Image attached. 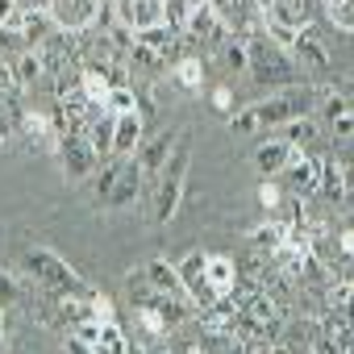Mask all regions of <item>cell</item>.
<instances>
[{"label":"cell","instance_id":"cell-1","mask_svg":"<svg viewBox=\"0 0 354 354\" xmlns=\"http://www.w3.org/2000/svg\"><path fill=\"white\" fill-rule=\"evenodd\" d=\"M188 162H192V138L188 129H180V138H175V150L167 154L162 171L154 175V221L167 225L175 213H180V201L188 192Z\"/></svg>","mask_w":354,"mask_h":354},{"label":"cell","instance_id":"cell-2","mask_svg":"<svg viewBox=\"0 0 354 354\" xmlns=\"http://www.w3.org/2000/svg\"><path fill=\"white\" fill-rule=\"evenodd\" d=\"M21 267H26V275H30L34 283L50 288V292H63V296H84V292H92V288L84 283V275H80L67 259H59L55 250H46V246H26V250H21Z\"/></svg>","mask_w":354,"mask_h":354},{"label":"cell","instance_id":"cell-3","mask_svg":"<svg viewBox=\"0 0 354 354\" xmlns=\"http://www.w3.org/2000/svg\"><path fill=\"white\" fill-rule=\"evenodd\" d=\"M55 154H59V162H63V180H67V184L88 180V175H96V167H100V154H96L92 142H88L84 133H75V129H59Z\"/></svg>","mask_w":354,"mask_h":354},{"label":"cell","instance_id":"cell-4","mask_svg":"<svg viewBox=\"0 0 354 354\" xmlns=\"http://www.w3.org/2000/svg\"><path fill=\"white\" fill-rule=\"evenodd\" d=\"M292 55L288 50H279L271 38L263 42V38H246V71L259 80V84H283L288 75H292Z\"/></svg>","mask_w":354,"mask_h":354},{"label":"cell","instance_id":"cell-5","mask_svg":"<svg viewBox=\"0 0 354 354\" xmlns=\"http://www.w3.org/2000/svg\"><path fill=\"white\" fill-rule=\"evenodd\" d=\"M46 13L59 34H92L104 13V0H46Z\"/></svg>","mask_w":354,"mask_h":354},{"label":"cell","instance_id":"cell-6","mask_svg":"<svg viewBox=\"0 0 354 354\" xmlns=\"http://www.w3.org/2000/svg\"><path fill=\"white\" fill-rule=\"evenodd\" d=\"M205 5L213 9V17L221 21L225 34H259V26L267 21V9L259 5V0H205Z\"/></svg>","mask_w":354,"mask_h":354},{"label":"cell","instance_id":"cell-7","mask_svg":"<svg viewBox=\"0 0 354 354\" xmlns=\"http://www.w3.org/2000/svg\"><path fill=\"white\" fill-rule=\"evenodd\" d=\"M113 21L129 34H142L167 21V0H113Z\"/></svg>","mask_w":354,"mask_h":354},{"label":"cell","instance_id":"cell-8","mask_svg":"<svg viewBox=\"0 0 354 354\" xmlns=\"http://www.w3.org/2000/svg\"><path fill=\"white\" fill-rule=\"evenodd\" d=\"M308 96H313V88H304V92H296V88H283L279 96H271V100H259V104H254V113H259V121H263V125H288V121L304 117V109H308Z\"/></svg>","mask_w":354,"mask_h":354},{"label":"cell","instance_id":"cell-9","mask_svg":"<svg viewBox=\"0 0 354 354\" xmlns=\"http://www.w3.org/2000/svg\"><path fill=\"white\" fill-rule=\"evenodd\" d=\"M279 184L288 196L304 201V196H317V184H321V158H308V154H296L283 171H279Z\"/></svg>","mask_w":354,"mask_h":354},{"label":"cell","instance_id":"cell-10","mask_svg":"<svg viewBox=\"0 0 354 354\" xmlns=\"http://www.w3.org/2000/svg\"><path fill=\"white\" fill-rule=\"evenodd\" d=\"M205 250H192V254H184L180 263V279H184V292H188V300H192V308H213L217 304V296L209 292V279H205Z\"/></svg>","mask_w":354,"mask_h":354},{"label":"cell","instance_id":"cell-11","mask_svg":"<svg viewBox=\"0 0 354 354\" xmlns=\"http://www.w3.org/2000/svg\"><path fill=\"white\" fill-rule=\"evenodd\" d=\"M175 138H180V129H162V133H154L150 142L142 138V146H138V167H142V184H154V175L162 171V162H167V154L175 150Z\"/></svg>","mask_w":354,"mask_h":354},{"label":"cell","instance_id":"cell-12","mask_svg":"<svg viewBox=\"0 0 354 354\" xmlns=\"http://www.w3.org/2000/svg\"><path fill=\"white\" fill-rule=\"evenodd\" d=\"M138 279H142L150 292H162V296H180V300H188L184 279H180V267L167 263V259H150V263H142ZM188 304H192V300H188Z\"/></svg>","mask_w":354,"mask_h":354},{"label":"cell","instance_id":"cell-13","mask_svg":"<svg viewBox=\"0 0 354 354\" xmlns=\"http://www.w3.org/2000/svg\"><path fill=\"white\" fill-rule=\"evenodd\" d=\"M317 17V0H271L267 5V26H283V30H308Z\"/></svg>","mask_w":354,"mask_h":354},{"label":"cell","instance_id":"cell-14","mask_svg":"<svg viewBox=\"0 0 354 354\" xmlns=\"http://www.w3.org/2000/svg\"><path fill=\"white\" fill-rule=\"evenodd\" d=\"M296 154H300L296 142H288V138H267V142L254 146V167H259L263 180H275V175H279Z\"/></svg>","mask_w":354,"mask_h":354},{"label":"cell","instance_id":"cell-15","mask_svg":"<svg viewBox=\"0 0 354 354\" xmlns=\"http://www.w3.org/2000/svg\"><path fill=\"white\" fill-rule=\"evenodd\" d=\"M142 113H117L113 117V158H133L142 146Z\"/></svg>","mask_w":354,"mask_h":354},{"label":"cell","instance_id":"cell-16","mask_svg":"<svg viewBox=\"0 0 354 354\" xmlns=\"http://www.w3.org/2000/svg\"><path fill=\"white\" fill-rule=\"evenodd\" d=\"M142 196V167H138V158H121V171H117V184H113V192H109V209H129L133 201Z\"/></svg>","mask_w":354,"mask_h":354},{"label":"cell","instance_id":"cell-17","mask_svg":"<svg viewBox=\"0 0 354 354\" xmlns=\"http://www.w3.org/2000/svg\"><path fill=\"white\" fill-rule=\"evenodd\" d=\"M205 279H209V292H213L217 300H225V296L238 292L242 271L234 267V259H225V254H209V259H205Z\"/></svg>","mask_w":354,"mask_h":354},{"label":"cell","instance_id":"cell-18","mask_svg":"<svg viewBox=\"0 0 354 354\" xmlns=\"http://www.w3.org/2000/svg\"><path fill=\"white\" fill-rule=\"evenodd\" d=\"M184 34L188 38H196V42H209V46H217L221 38H225V30H221V21L213 17V9L205 5H192V13H188V21H184Z\"/></svg>","mask_w":354,"mask_h":354},{"label":"cell","instance_id":"cell-19","mask_svg":"<svg viewBox=\"0 0 354 354\" xmlns=\"http://www.w3.org/2000/svg\"><path fill=\"white\" fill-rule=\"evenodd\" d=\"M50 30H55V21H50L46 5H42V9H26V13L17 17V26H13V34H17L26 46H42V42L50 38Z\"/></svg>","mask_w":354,"mask_h":354},{"label":"cell","instance_id":"cell-20","mask_svg":"<svg viewBox=\"0 0 354 354\" xmlns=\"http://www.w3.org/2000/svg\"><path fill=\"white\" fill-rule=\"evenodd\" d=\"M17 125H21V133H26L34 146H42V150H55V146H59V125H55V117H46V113H21Z\"/></svg>","mask_w":354,"mask_h":354},{"label":"cell","instance_id":"cell-21","mask_svg":"<svg viewBox=\"0 0 354 354\" xmlns=\"http://www.w3.org/2000/svg\"><path fill=\"white\" fill-rule=\"evenodd\" d=\"M317 192L329 201V205H342L346 196H350V180H346V167L337 162V158H325L321 162V184H317Z\"/></svg>","mask_w":354,"mask_h":354},{"label":"cell","instance_id":"cell-22","mask_svg":"<svg viewBox=\"0 0 354 354\" xmlns=\"http://www.w3.org/2000/svg\"><path fill=\"white\" fill-rule=\"evenodd\" d=\"M292 63H300V67H308V71H325V67H329V50L321 46V38H317L313 30H300L296 46H292Z\"/></svg>","mask_w":354,"mask_h":354},{"label":"cell","instance_id":"cell-23","mask_svg":"<svg viewBox=\"0 0 354 354\" xmlns=\"http://www.w3.org/2000/svg\"><path fill=\"white\" fill-rule=\"evenodd\" d=\"M9 67H13V80H17V88H21V92H26V88H34V84L42 80V71H46V63H42V50H38V46L17 50V55L9 59Z\"/></svg>","mask_w":354,"mask_h":354},{"label":"cell","instance_id":"cell-24","mask_svg":"<svg viewBox=\"0 0 354 354\" xmlns=\"http://www.w3.org/2000/svg\"><path fill=\"white\" fill-rule=\"evenodd\" d=\"M75 88L84 92V100H88V104H100V109H104V100H109V92H113V84H109L104 67H96V63H84V67H80Z\"/></svg>","mask_w":354,"mask_h":354},{"label":"cell","instance_id":"cell-25","mask_svg":"<svg viewBox=\"0 0 354 354\" xmlns=\"http://www.w3.org/2000/svg\"><path fill=\"white\" fill-rule=\"evenodd\" d=\"M138 42H142L146 50H154V55H162V59H167V50H175L180 34H175V30L162 21V26H150V30H142V34H138Z\"/></svg>","mask_w":354,"mask_h":354},{"label":"cell","instance_id":"cell-26","mask_svg":"<svg viewBox=\"0 0 354 354\" xmlns=\"http://www.w3.org/2000/svg\"><path fill=\"white\" fill-rule=\"evenodd\" d=\"M171 75H175V84H180L184 92H201V84H205V59H180L171 67Z\"/></svg>","mask_w":354,"mask_h":354},{"label":"cell","instance_id":"cell-27","mask_svg":"<svg viewBox=\"0 0 354 354\" xmlns=\"http://www.w3.org/2000/svg\"><path fill=\"white\" fill-rule=\"evenodd\" d=\"M288 230H292L288 221H267V225H254V230H250V246L271 254V250L283 242V234H288Z\"/></svg>","mask_w":354,"mask_h":354},{"label":"cell","instance_id":"cell-28","mask_svg":"<svg viewBox=\"0 0 354 354\" xmlns=\"http://www.w3.org/2000/svg\"><path fill=\"white\" fill-rule=\"evenodd\" d=\"M325 17L333 21V30L354 34V0H325Z\"/></svg>","mask_w":354,"mask_h":354},{"label":"cell","instance_id":"cell-29","mask_svg":"<svg viewBox=\"0 0 354 354\" xmlns=\"http://www.w3.org/2000/svg\"><path fill=\"white\" fill-rule=\"evenodd\" d=\"M21 300H26V283H21V275H13V271H0V308L21 304Z\"/></svg>","mask_w":354,"mask_h":354},{"label":"cell","instance_id":"cell-30","mask_svg":"<svg viewBox=\"0 0 354 354\" xmlns=\"http://www.w3.org/2000/svg\"><path fill=\"white\" fill-rule=\"evenodd\" d=\"M117 171H121V158H104L96 167V201H109V192L117 184Z\"/></svg>","mask_w":354,"mask_h":354},{"label":"cell","instance_id":"cell-31","mask_svg":"<svg viewBox=\"0 0 354 354\" xmlns=\"http://www.w3.org/2000/svg\"><path fill=\"white\" fill-rule=\"evenodd\" d=\"M133 109H138L133 88H113L109 100H104V113H109V117H117V113H133Z\"/></svg>","mask_w":354,"mask_h":354},{"label":"cell","instance_id":"cell-32","mask_svg":"<svg viewBox=\"0 0 354 354\" xmlns=\"http://www.w3.org/2000/svg\"><path fill=\"white\" fill-rule=\"evenodd\" d=\"M283 201H288L283 184H275V180H263V188H259V205H263L267 213H275V209H279Z\"/></svg>","mask_w":354,"mask_h":354},{"label":"cell","instance_id":"cell-33","mask_svg":"<svg viewBox=\"0 0 354 354\" xmlns=\"http://www.w3.org/2000/svg\"><path fill=\"white\" fill-rule=\"evenodd\" d=\"M283 129H288V142H296V146L308 142V138H317V121H313V117H296V121H288Z\"/></svg>","mask_w":354,"mask_h":354},{"label":"cell","instance_id":"cell-34","mask_svg":"<svg viewBox=\"0 0 354 354\" xmlns=\"http://www.w3.org/2000/svg\"><path fill=\"white\" fill-rule=\"evenodd\" d=\"M263 121H259V113H254V104L250 109H242V113H230V129L234 133H254Z\"/></svg>","mask_w":354,"mask_h":354},{"label":"cell","instance_id":"cell-35","mask_svg":"<svg viewBox=\"0 0 354 354\" xmlns=\"http://www.w3.org/2000/svg\"><path fill=\"white\" fill-rule=\"evenodd\" d=\"M88 300H92V317H96L100 325H113V321H117V308H113V300H109L104 292H92Z\"/></svg>","mask_w":354,"mask_h":354},{"label":"cell","instance_id":"cell-36","mask_svg":"<svg viewBox=\"0 0 354 354\" xmlns=\"http://www.w3.org/2000/svg\"><path fill=\"white\" fill-rule=\"evenodd\" d=\"M225 67H230L234 75H238V71H246V38L225 46Z\"/></svg>","mask_w":354,"mask_h":354},{"label":"cell","instance_id":"cell-37","mask_svg":"<svg viewBox=\"0 0 354 354\" xmlns=\"http://www.w3.org/2000/svg\"><path fill=\"white\" fill-rule=\"evenodd\" d=\"M21 13H26V9H21V0H0V30H13Z\"/></svg>","mask_w":354,"mask_h":354},{"label":"cell","instance_id":"cell-38","mask_svg":"<svg viewBox=\"0 0 354 354\" xmlns=\"http://www.w3.org/2000/svg\"><path fill=\"white\" fill-rule=\"evenodd\" d=\"M321 113H325L329 121H337L342 113H350V100H346V96H333V92H329V96H325V104H321Z\"/></svg>","mask_w":354,"mask_h":354},{"label":"cell","instance_id":"cell-39","mask_svg":"<svg viewBox=\"0 0 354 354\" xmlns=\"http://www.w3.org/2000/svg\"><path fill=\"white\" fill-rule=\"evenodd\" d=\"M213 109H217V113H225V117L234 113V92H230L225 84H221V88H213Z\"/></svg>","mask_w":354,"mask_h":354},{"label":"cell","instance_id":"cell-40","mask_svg":"<svg viewBox=\"0 0 354 354\" xmlns=\"http://www.w3.org/2000/svg\"><path fill=\"white\" fill-rule=\"evenodd\" d=\"M17 117H21L17 109H13V113H9V109H0V146H5V138L13 133V125H17Z\"/></svg>","mask_w":354,"mask_h":354},{"label":"cell","instance_id":"cell-41","mask_svg":"<svg viewBox=\"0 0 354 354\" xmlns=\"http://www.w3.org/2000/svg\"><path fill=\"white\" fill-rule=\"evenodd\" d=\"M333 133H337V138H354V109L333 121Z\"/></svg>","mask_w":354,"mask_h":354},{"label":"cell","instance_id":"cell-42","mask_svg":"<svg viewBox=\"0 0 354 354\" xmlns=\"http://www.w3.org/2000/svg\"><path fill=\"white\" fill-rule=\"evenodd\" d=\"M337 250H342L346 259H354V230H342V234H337Z\"/></svg>","mask_w":354,"mask_h":354},{"label":"cell","instance_id":"cell-43","mask_svg":"<svg viewBox=\"0 0 354 354\" xmlns=\"http://www.w3.org/2000/svg\"><path fill=\"white\" fill-rule=\"evenodd\" d=\"M125 354H146V346L142 342H125Z\"/></svg>","mask_w":354,"mask_h":354},{"label":"cell","instance_id":"cell-44","mask_svg":"<svg viewBox=\"0 0 354 354\" xmlns=\"http://www.w3.org/2000/svg\"><path fill=\"white\" fill-rule=\"evenodd\" d=\"M0 342H5V308H0Z\"/></svg>","mask_w":354,"mask_h":354},{"label":"cell","instance_id":"cell-45","mask_svg":"<svg viewBox=\"0 0 354 354\" xmlns=\"http://www.w3.org/2000/svg\"><path fill=\"white\" fill-rule=\"evenodd\" d=\"M259 5H263V9H267V5H271V0H259Z\"/></svg>","mask_w":354,"mask_h":354}]
</instances>
